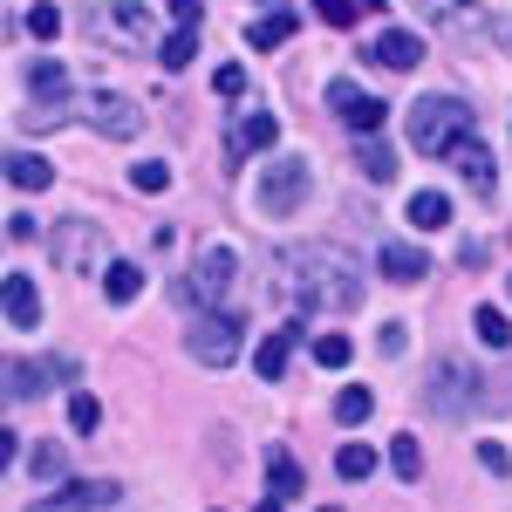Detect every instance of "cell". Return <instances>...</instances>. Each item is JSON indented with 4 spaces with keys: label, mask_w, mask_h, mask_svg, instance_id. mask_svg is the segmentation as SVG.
<instances>
[{
    "label": "cell",
    "mask_w": 512,
    "mask_h": 512,
    "mask_svg": "<svg viewBox=\"0 0 512 512\" xmlns=\"http://www.w3.org/2000/svg\"><path fill=\"white\" fill-rule=\"evenodd\" d=\"M280 287L301 315H349L369 294V267L335 239H301L280 253Z\"/></svg>",
    "instance_id": "cell-1"
},
{
    "label": "cell",
    "mask_w": 512,
    "mask_h": 512,
    "mask_svg": "<svg viewBox=\"0 0 512 512\" xmlns=\"http://www.w3.org/2000/svg\"><path fill=\"white\" fill-rule=\"evenodd\" d=\"M465 137H478V117L465 96H417L410 103V144L424 158H451Z\"/></svg>",
    "instance_id": "cell-2"
},
{
    "label": "cell",
    "mask_w": 512,
    "mask_h": 512,
    "mask_svg": "<svg viewBox=\"0 0 512 512\" xmlns=\"http://www.w3.org/2000/svg\"><path fill=\"white\" fill-rule=\"evenodd\" d=\"M478 383L485 376H472V362H458V355H444V362H431V383H424V403H431L437 417H472L478 410Z\"/></svg>",
    "instance_id": "cell-3"
},
{
    "label": "cell",
    "mask_w": 512,
    "mask_h": 512,
    "mask_svg": "<svg viewBox=\"0 0 512 512\" xmlns=\"http://www.w3.org/2000/svg\"><path fill=\"white\" fill-rule=\"evenodd\" d=\"M55 123H69V69L41 55L28 69V117H21V130H55Z\"/></svg>",
    "instance_id": "cell-4"
},
{
    "label": "cell",
    "mask_w": 512,
    "mask_h": 512,
    "mask_svg": "<svg viewBox=\"0 0 512 512\" xmlns=\"http://www.w3.org/2000/svg\"><path fill=\"white\" fill-rule=\"evenodd\" d=\"M48 253L69 274H103L110 267V239H103V226H89V219H62L55 239H48Z\"/></svg>",
    "instance_id": "cell-5"
},
{
    "label": "cell",
    "mask_w": 512,
    "mask_h": 512,
    "mask_svg": "<svg viewBox=\"0 0 512 512\" xmlns=\"http://www.w3.org/2000/svg\"><path fill=\"white\" fill-rule=\"evenodd\" d=\"M96 35L117 48H158V7L151 0H110L96 7Z\"/></svg>",
    "instance_id": "cell-6"
},
{
    "label": "cell",
    "mask_w": 512,
    "mask_h": 512,
    "mask_svg": "<svg viewBox=\"0 0 512 512\" xmlns=\"http://www.w3.org/2000/svg\"><path fill=\"white\" fill-rule=\"evenodd\" d=\"M308 158H274L267 164V178H260V192H253V205L267 212V219H287V212H301V198H308Z\"/></svg>",
    "instance_id": "cell-7"
},
{
    "label": "cell",
    "mask_w": 512,
    "mask_h": 512,
    "mask_svg": "<svg viewBox=\"0 0 512 512\" xmlns=\"http://www.w3.org/2000/svg\"><path fill=\"white\" fill-rule=\"evenodd\" d=\"M239 315H226V308H212V315L192 321V335H185V349H192V362H205V369H226L239 355Z\"/></svg>",
    "instance_id": "cell-8"
},
{
    "label": "cell",
    "mask_w": 512,
    "mask_h": 512,
    "mask_svg": "<svg viewBox=\"0 0 512 512\" xmlns=\"http://www.w3.org/2000/svg\"><path fill=\"white\" fill-rule=\"evenodd\" d=\"M233 274H239V260H233V246H205L198 253V267H192V280L178 287L192 308H219L226 301V287H233Z\"/></svg>",
    "instance_id": "cell-9"
},
{
    "label": "cell",
    "mask_w": 512,
    "mask_h": 512,
    "mask_svg": "<svg viewBox=\"0 0 512 512\" xmlns=\"http://www.w3.org/2000/svg\"><path fill=\"white\" fill-rule=\"evenodd\" d=\"M328 110L349 123L355 137H383V117H390V110H383L376 96H362V89H355L349 76H335V82H328Z\"/></svg>",
    "instance_id": "cell-10"
},
{
    "label": "cell",
    "mask_w": 512,
    "mask_h": 512,
    "mask_svg": "<svg viewBox=\"0 0 512 512\" xmlns=\"http://www.w3.org/2000/svg\"><path fill=\"white\" fill-rule=\"evenodd\" d=\"M89 123H96V137H117V144L144 137V110L130 96H117V89H96L89 96Z\"/></svg>",
    "instance_id": "cell-11"
},
{
    "label": "cell",
    "mask_w": 512,
    "mask_h": 512,
    "mask_svg": "<svg viewBox=\"0 0 512 512\" xmlns=\"http://www.w3.org/2000/svg\"><path fill=\"white\" fill-rule=\"evenodd\" d=\"M123 492L110 485V478H76V485H62V492H48V499H35L28 512H110Z\"/></svg>",
    "instance_id": "cell-12"
},
{
    "label": "cell",
    "mask_w": 512,
    "mask_h": 512,
    "mask_svg": "<svg viewBox=\"0 0 512 512\" xmlns=\"http://www.w3.org/2000/svg\"><path fill=\"white\" fill-rule=\"evenodd\" d=\"M48 376H69V362H21V355H0V403H28Z\"/></svg>",
    "instance_id": "cell-13"
},
{
    "label": "cell",
    "mask_w": 512,
    "mask_h": 512,
    "mask_svg": "<svg viewBox=\"0 0 512 512\" xmlns=\"http://www.w3.org/2000/svg\"><path fill=\"white\" fill-rule=\"evenodd\" d=\"M362 62H383V69H396V76H410L417 62H424V41L410 35V28H383V35L369 41V55Z\"/></svg>",
    "instance_id": "cell-14"
},
{
    "label": "cell",
    "mask_w": 512,
    "mask_h": 512,
    "mask_svg": "<svg viewBox=\"0 0 512 512\" xmlns=\"http://www.w3.org/2000/svg\"><path fill=\"white\" fill-rule=\"evenodd\" d=\"M451 171H458V178H465V185H472V192H492V185H499V164H492V144H478V137H465V144H458V151H451Z\"/></svg>",
    "instance_id": "cell-15"
},
{
    "label": "cell",
    "mask_w": 512,
    "mask_h": 512,
    "mask_svg": "<svg viewBox=\"0 0 512 512\" xmlns=\"http://www.w3.org/2000/svg\"><path fill=\"white\" fill-rule=\"evenodd\" d=\"M376 274H383V280H396V287H417V280L431 274V260H424L417 246L390 239V246H376Z\"/></svg>",
    "instance_id": "cell-16"
},
{
    "label": "cell",
    "mask_w": 512,
    "mask_h": 512,
    "mask_svg": "<svg viewBox=\"0 0 512 512\" xmlns=\"http://www.w3.org/2000/svg\"><path fill=\"white\" fill-rule=\"evenodd\" d=\"M424 14H431V28L485 41V7H478V0H424Z\"/></svg>",
    "instance_id": "cell-17"
},
{
    "label": "cell",
    "mask_w": 512,
    "mask_h": 512,
    "mask_svg": "<svg viewBox=\"0 0 512 512\" xmlns=\"http://www.w3.org/2000/svg\"><path fill=\"white\" fill-rule=\"evenodd\" d=\"M0 315L14 321V328H35L41 321V287L28 274H7L0 280Z\"/></svg>",
    "instance_id": "cell-18"
},
{
    "label": "cell",
    "mask_w": 512,
    "mask_h": 512,
    "mask_svg": "<svg viewBox=\"0 0 512 512\" xmlns=\"http://www.w3.org/2000/svg\"><path fill=\"white\" fill-rule=\"evenodd\" d=\"M274 137H280V117H267V110H253V117H239V123H233L226 151H233V158H253V151H274Z\"/></svg>",
    "instance_id": "cell-19"
},
{
    "label": "cell",
    "mask_w": 512,
    "mask_h": 512,
    "mask_svg": "<svg viewBox=\"0 0 512 512\" xmlns=\"http://www.w3.org/2000/svg\"><path fill=\"white\" fill-rule=\"evenodd\" d=\"M0 171H7V185H14V192H48V185H55V164L35 158V151H7Z\"/></svg>",
    "instance_id": "cell-20"
},
{
    "label": "cell",
    "mask_w": 512,
    "mask_h": 512,
    "mask_svg": "<svg viewBox=\"0 0 512 512\" xmlns=\"http://www.w3.org/2000/svg\"><path fill=\"white\" fill-rule=\"evenodd\" d=\"M294 335H301V328L287 321V328H274V335H267V342L253 349V369H260V383H280V376H287V355H294Z\"/></svg>",
    "instance_id": "cell-21"
},
{
    "label": "cell",
    "mask_w": 512,
    "mask_h": 512,
    "mask_svg": "<svg viewBox=\"0 0 512 512\" xmlns=\"http://www.w3.org/2000/svg\"><path fill=\"white\" fill-rule=\"evenodd\" d=\"M103 294H110L117 308H130V301L144 294V267H130V260H110V267H103Z\"/></svg>",
    "instance_id": "cell-22"
},
{
    "label": "cell",
    "mask_w": 512,
    "mask_h": 512,
    "mask_svg": "<svg viewBox=\"0 0 512 512\" xmlns=\"http://www.w3.org/2000/svg\"><path fill=\"white\" fill-rule=\"evenodd\" d=\"M267 485L274 499H301V465L287 458V444H267Z\"/></svg>",
    "instance_id": "cell-23"
},
{
    "label": "cell",
    "mask_w": 512,
    "mask_h": 512,
    "mask_svg": "<svg viewBox=\"0 0 512 512\" xmlns=\"http://www.w3.org/2000/svg\"><path fill=\"white\" fill-rule=\"evenodd\" d=\"M390 472L403 478V485H417V478H424V444H417L410 431H396V437H390Z\"/></svg>",
    "instance_id": "cell-24"
},
{
    "label": "cell",
    "mask_w": 512,
    "mask_h": 512,
    "mask_svg": "<svg viewBox=\"0 0 512 512\" xmlns=\"http://www.w3.org/2000/svg\"><path fill=\"white\" fill-rule=\"evenodd\" d=\"M355 164H362V178H376V185H390V178H396V151L383 144V137H362Z\"/></svg>",
    "instance_id": "cell-25"
},
{
    "label": "cell",
    "mask_w": 512,
    "mask_h": 512,
    "mask_svg": "<svg viewBox=\"0 0 512 512\" xmlns=\"http://www.w3.org/2000/svg\"><path fill=\"white\" fill-rule=\"evenodd\" d=\"M410 226H424V233L451 226V198H444V192H417V198H410Z\"/></svg>",
    "instance_id": "cell-26"
},
{
    "label": "cell",
    "mask_w": 512,
    "mask_h": 512,
    "mask_svg": "<svg viewBox=\"0 0 512 512\" xmlns=\"http://www.w3.org/2000/svg\"><path fill=\"white\" fill-rule=\"evenodd\" d=\"M198 55V28H171V35H158V62L164 69H185Z\"/></svg>",
    "instance_id": "cell-27"
},
{
    "label": "cell",
    "mask_w": 512,
    "mask_h": 512,
    "mask_svg": "<svg viewBox=\"0 0 512 512\" xmlns=\"http://www.w3.org/2000/svg\"><path fill=\"white\" fill-rule=\"evenodd\" d=\"M472 335L485 342V349H512V321L499 315V308H478V315H472Z\"/></svg>",
    "instance_id": "cell-28"
},
{
    "label": "cell",
    "mask_w": 512,
    "mask_h": 512,
    "mask_svg": "<svg viewBox=\"0 0 512 512\" xmlns=\"http://www.w3.org/2000/svg\"><path fill=\"white\" fill-rule=\"evenodd\" d=\"M287 35H294V14H260V21L246 28V41H253V48H280Z\"/></svg>",
    "instance_id": "cell-29"
},
{
    "label": "cell",
    "mask_w": 512,
    "mask_h": 512,
    "mask_svg": "<svg viewBox=\"0 0 512 512\" xmlns=\"http://www.w3.org/2000/svg\"><path fill=\"white\" fill-rule=\"evenodd\" d=\"M96 424H103V403H96L89 390H76V396H69V431H76V437H89Z\"/></svg>",
    "instance_id": "cell-30"
},
{
    "label": "cell",
    "mask_w": 512,
    "mask_h": 512,
    "mask_svg": "<svg viewBox=\"0 0 512 512\" xmlns=\"http://www.w3.org/2000/svg\"><path fill=\"white\" fill-rule=\"evenodd\" d=\"M369 410H376V396H369V390H342V396H335V424H369Z\"/></svg>",
    "instance_id": "cell-31"
},
{
    "label": "cell",
    "mask_w": 512,
    "mask_h": 512,
    "mask_svg": "<svg viewBox=\"0 0 512 512\" xmlns=\"http://www.w3.org/2000/svg\"><path fill=\"white\" fill-rule=\"evenodd\" d=\"M335 472L342 478H369L376 472V451H369V444H342V451H335Z\"/></svg>",
    "instance_id": "cell-32"
},
{
    "label": "cell",
    "mask_w": 512,
    "mask_h": 512,
    "mask_svg": "<svg viewBox=\"0 0 512 512\" xmlns=\"http://www.w3.org/2000/svg\"><path fill=\"white\" fill-rule=\"evenodd\" d=\"M349 355H355L349 335H315V362L321 369H349Z\"/></svg>",
    "instance_id": "cell-33"
},
{
    "label": "cell",
    "mask_w": 512,
    "mask_h": 512,
    "mask_svg": "<svg viewBox=\"0 0 512 512\" xmlns=\"http://www.w3.org/2000/svg\"><path fill=\"white\" fill-rule=\"evenodd\" d=\"M130 185H137V192H164V185H171V164H164V158L130 164Z\"/></svg>",
    "instance_id": "cell-34"
},
{
    "label": "cell",
    "mask_w": 512,
    "mask_h": 512,
    "mask_svg": "<svg viewBox=\"0 0 512 512\" xmlns=\"http://www.w3.org/2000/svg\"><path fill=\"white\" fill-rule=\"evenodd\" d=\"M62 465H69V458H62V444H41L35 458H28V472H35L41 485H55V478H62Z\"/></svg>",
    "instance_id": "cell-35"
},
{
    "label": "cell",
    "mask_w": 512,
    "mask_h": 512,
    "mask_svg": "<svg viewBox=\"0 0 512 512\" xmlns=\"http://www.w3.org/2000/svg\"><path fill=\"white\" fill-rule=\"evenodd\" d=\"M315 7L328 28H355V14H362V0H315Z\"/></svg>",
    "instance_id": "cell-36"
},
{
    "label": "cell",
    "mask_w": 512,
    "mask_h": 512,
    "mask_svg": "<svg viewBox=\"0 0 512 512\" xmlns=\"http://www.w3.org/2000/svg\"><path fill=\"white\" fill-rule=\"evenodd\" d=\"M485 41L506 48V62H512V14H485Z\"/></svg>",
    "instance_id": "cell-37"
},
{
    "label": "cell",
    "mask_w": 512,
    "mask_h": 512,
    "mask_svg": "<svg viewBox=\"0 0 512 512\" xmlns=\"http://www.w3.org/2000/svg\"><path fill=\"white\" fill-rule=\"evenodd\" d=\"M28 35L55 41V35H62V14H55V7H35V14H28Z\"/></svg>",
    "instance_id": "cell-38"
},
{
    "label": "cell",
    "mask_w": 512,
    "mask_h": 512,
    "mask_svg": "<svg viewBox=\"0 0 512 512\" xmlns=\"http://www.w3.org/2000/svg\"><path fill=\"white\" fill-rule=\"evenodd\" d=\"M478 465H485V472H492V478H506V472H512L506 444H478Z\"/></svg>",
    "instance_id": "cell-39"
},
{
    "label": "cell",
    "mask_w": 512,
    "mask_h": 512,
    "mask_svg": "<svg viewBox=\"0 0 512 512\" xmlns=\"http://www.w3.org/2000/svg\"><path fill=\"white\" fill-rule=\"evenodd\" d=\"M171 21H178V28H198V21H205V0H171Z\"/></svg>",
    "instance_id": "cell-40"
},
{
    "label": "cell",
    "mask_w": 512,
    "mask_h": 512,
    "mask_svg": "<svg viewBox=\"0 0 512 512\" xmlns=\"http://www.w3.org/2000/svg\"><path fill=\"white\" fill-rule=\"evenodd\" d=\"M410 349V328L403 321H383V355H403Z\"/></svg>",
    "instance_id": "cell-41"
},
{
    "label": "cell",
    "mask_w": 512,
    "mask_h": 512,
    "mask_svg": "<svg viewBox=\"0 0 512 512\" xmlns=\"http://www.w3.org/2000/svg\"><path fill=\"white\" fill-rule=\"evenodd\" d=\"M212 89H219V96H239V89H246V69H233V62H226V69L212 76Z\"/></svg>",
    "instance_id": "cell-42"
},
{
    "label": "cell",
    "mask_w": 512,
    "mask_h": 512,
    "mask_svg": "<svg viewBox=\"0 0 512 512\" xmlns=\"http://www.w3.org/2000/svg\"><path fill=\"white\" fill-rule=\"evenodd\" d=\"M14 458H21V437L0 424V472H14Z\"/></svg>",
    "instance_id": "cell-43"
},
{
    "label": "cell",
    "mask_w": 512,
    "mask_h": 512,
    "mask_svg": "<svg viewBox=\"0 0 512 512\" xmlns=\"http://www.w3.org/2000/svg\"><path fill=\"white\" fill-rule=\"evenodd\" d=\"M253 512H287V506H280V499H260V506H253Z\"/></svg>",
    "instance_id": "cell-44"
},
{
    "label": "cell",
    "mask_w": 512,
    "mask_h": 512,
    "mask_svg": "<svg viewBox=\"0 0 512 512\" xmlns=\"http://www.w3.org/2000/svg\"><path fill=\"white\" fill-rule=\"evenodd\" d=\"M321 512H335V506H321Z\"/></svg>",
    "instance_id": "cell-45"
}]
</instances>
